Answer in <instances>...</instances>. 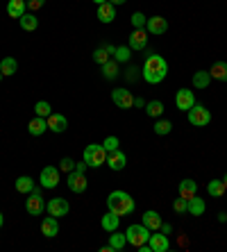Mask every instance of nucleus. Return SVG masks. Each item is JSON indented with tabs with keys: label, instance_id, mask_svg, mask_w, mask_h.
Segmentation results:
<instances>
[{
	"label": "nucleus",
	"instance_id": "nucleus-1",
	"mask_svg": "<svg viewBox=\"0 0 227 252\" xmlns=\"http://www.w3.org/2000/svg\"><path fill=\"white\" fill-rule=\"evenodd\" d=\"M141 75L148 84H159L166 80L168 75V62L162 57V55H148L146 64L141 68Z\"/></svg>",
	"mask_w": 227,
	"mask_h": 252
},
{
	"label": "nucleus",
	"instance_id": "nucleus-2",
	"mask_svg": "<svg viewBox=\"0 0 227 252\" xmlns=\"http://www.w3.org/2000/svg\"><path fill=\"white\" fill-rule=\"evenodd\" d=\"M107 209L114 211L116 216H130L134 211V200L130 193H125V191H111L109 195H107Z\"/></svg>",
	"mask_w": 227,
	"mask_h": 252
},
{
	"label": "nucleus",
	"instance_id": "nucleus-3",
	"mask_svg": "<svg viewBox=\"0 0 227 252\" xmlns=\"http://www.w3.org/2000/svg\"><path fill=\"white\" fill-rule=\"evenodd\" d=\"M82 161L91 168H100L102 164H107V150L102 143H91V146L84 148V155H82Z\"/></svg>",
	"mask_w": 227,
	"mask_h": 252
},
{
	"label": "nucleus",
	"instance_id": "nucleus-4",
	"mask_svg": "<svg viewBox=\"0 0 227 252\" xmlns=\"http://www.w3.org/2000/svg\"><path fill=\"white\" fill-rule=\"evenodd\" d=\"M125 236H128V243H132V248H141L143 243L150 241V229H148L143 223L130 225V227L125 229Z\"/></svg>",
	"mask_w": 227,
	"mask_h": 252
},
{
	"label": "nucleus",
	"instance_id": "nucleus-5",
	"mask_svg": "<svg viewBox=\"0 0 227 252\" xmlns=\"http://www.w3.org/2000/svg\"><path fill=\"white\" fill-rule=\"evenodd\" d=\"M25 211H28L30 216H41V214L46 211V202H43L41 191L36 187L28 193V200H25Z\"/></svg>",
	"mask_w": 227,
	"mask_h": 252
},
{
	"label": "nucleus",
	"instance_id": "nucleus-6",
	"mask_svg": "<svg viewBox=\"0 0 227 252\" xmlns=\"http://www.w3.org/2000/svg\"><path fill=\"white\" fill-rule=\"evenodd\" d=\"M187 116H189V123L195 125V127H204V125L211 123V112L204 105H193Z\"/></svg>",
	"mask_w": 227,
	"mask_h": 252
},
{
	"label": "nucleus",
	"instance_id": "nucleus-7",
	"mask_svg": "<svg viewBox=\"0 0 227 252\" xmlns=\"http://www.w3.org/2000/svg\"><path fill=\"white\" fill-rule=\"evenodd\" d=\"M46 211L55 218H62L70 211V205H68V200H64V198H53V200H48Z\"/></svg>",
	"mask_w": 227,
	"mask_h": 252
},
{
	"label": "nucleus",
	"instance_id": "nucleus-8",
	"mask_svg": "<svg viewBox=\"0 0 227 252\" xmlns=\"http://www.w3.org/2000/svg\"><path fill=\"white\" fill-rule=\"evenodd\" d=\"M66 182H68V189L73 193H84V191H87V184H89L84 173H80V170H75V168L68 173V180H66Z\"/></svg>",
	"mask_w": 227,
	"mask_h": 252
},
{
	"label": "nucleus",
	"instance_id": "nucleus-9",
	"mask_svg": "<svg viewBox=\"0 0 227 252\" xmlns=\"http://www.w3.org/2000/svg\"><path fill=\"white\" fill-rule=\"evenodd\" d=\"M111 100H114V105L121 107V109H132L134 107V98L128 89H114V91H111Z\"/></svg>",
	"mask_w": 227,
	"mask_h": 252
},
{
	"label": "nucleus",
	"instance_id": "nucleus-10",
	"mask_svg": "<svg viewBox=\"0 0 227 252\" xmlns=\"http://www.w3.org/2000/svg\"><path fill=\"white\" fill-rule=\"evenodd\" d=\"M175 105H177L180 112H189V109L195 105V95H193V91H189V89H180V91L175 94Z\"/></svg>",
	"mask_w": 227,
	"mask_h": 252
},
{
	"label": "nucleus",
	"instance_id": "nucleus-11",
	"mask_svg": "<svg viewBox=\"0 0 227 252\" xmlns=\"http://www.w3.org/2000/svg\"><path fill=\"white\" fill-rule=\"evenodd\" d=\"M146 30H148V34H155V36H162L168 32V21L163 16H150L148 18V23H146Z\"/></svg>",
	"mask_w": 227,
	"mask_h": 252
},
{
	"label": "nucleus",
	"instance_id": "nucleus-12",
	"mask_svg": "<svg viewBox=\"0 0 227 252\" xmlns=\"http://www.w3.org/2000/svg\"><path fill=\"white\" fill-rule=\"evenodd\" d=\"M59 184V168L55 166H46L41 170V187L43 189H55Z\"/></svg>",
	"mask_w": 227,
	"mask_h": 252
},
{
	"label": "nucleus",
	"instance_id": "nucleus-13",
	"mask_svg": "<svg viewBox=\"0 0 227 252\" xmlns=\"http://www.w3.org/2000/svg\"><path fill=\"white\" fill-rule=\"evenodd\" d=\"M148 246H150L152 252H168L170 243H168V236L163 234V232H155V234H150Z\"/></svg>",
	"mask_w": 227,
	"mask_h": 252
},
{
	"label": "nucleus",
	"instance_id": "nucleus-14",
	"mask_svg": "<svg viewBox=\"0 0 227 252\" xmlns=\"http://www.w3.org/2000/svg\"><path fill=\"white\" fill-rule=\"evenodd\" d=\"M132 50H146L148 46V30H134L130 34V43H128Z\"/></svg>",
	"mask_w": 227,
	"mask_h": 252
},
{
	"label": "nucleus",
	"instance_id": "nucleus-15",
	"mask_svg": "<svg viewBox=\"0 0 227 252\" xmlns=\"http://www.w3.org/2000/svg\"><path fill=\"white\" fill-rule=\"evenodd\" d=\"M41 232H43L46 239H55V236L59 234V220L55 216L43 218V220H41Z\"/></svg>",
	"mask_w": 227,
	"mask_h": 252
},
{
	"label": "nucleus",
	"instance_id": "nucleus-16",
	"mask_svg": "<svg viewBox=\"0 0 227 252\" xmlns=\"http://www.w3.org/2000/svg\"><path fill=\"white\" fill-rule=\"evenodd\" d=\"M46 121H48V129H53L57 134L66 132V127H68V121H66V116H62V114H50Z\"/></svg>",
	"mask_w": 227,
	"mask_h": 252
},
{
	"label": "nucleus",
	"instance_id": "nucleus-17",
	"mask_svg": "<svg viewBox=\"0 0 227 252\" xmlns=\"http://www.w3.org/2000/svg\"><path fill=\"white\" fill-rule=\"evenodd\" d=\"M125 164H128V157H125V153H121V150H114V153L107 155V166H109L111 170H123Z\"/></svg>",
	"mask_w": 227,
	"mask_h": 252
},
{
	"label": "nucleus",
	"instance_id": "nucleus-18",
	"mask_svg": "<svg viewBox=\"0 0 227 252\" xmlns=\"http://www.w3.org/2000/svg\"><path fill=\"white\" fill-rule=\"evenodd\" d=\"M28 132L32 136H41V134H46L48 132V121L43 116H36V118H32L28 123Z\"/></svg>",
	"mask_w": 227,
	"mask_h": 252
},
{
	"label": "nucleus",
	"instance_id": "nucleus-19",
	"mask_svg": "<svg viewBox=\"0 0 227 252\" xmlns=\"http://www.w3.org/2000/svg\"><path fill=\"white\" fill-rule=\"evenodd\" d=\"M177 191H180V198L191 200L193 195L198 193V182H193V180H182L180 187H177Z\"/></svg>",
	"mask_w": 227,
	"mask_h": 252
},
{
	"label": "nucleus",
	"instance_id": "nucleus-20",
	"mask_svg": "<svg viewBox=\"0 0 227 252\" xmlns=\"http://www.w3.org/2000/svg\"><path fill=\"white\" fill-rule=\"evenodd\" d=\"M98 18H100V23H111L116 18V7L111 5V2L98 5Z\"/></svg>",
	"mask_w": 227,
	"mask_h": 252
},
{
	"label": "nucleus",
	"instance_id": "nucleus-21",
	"mask_svg": "<svg viewBox=\"0 0 227 252\" xmlns=\"http://www.w3.org/2000/svg\"><path fill=\"white\" fill-rule=\"evenodd\" d=\"M118 223H121V216H116L114 211H107L105 216H102V220H100L102 229H105V232H109V234L118 229Z\"/></svg>",
	"mask_w": 227,
	"mask_h": 252
},
{
	"label": "nucleus",
	"instance_id": "nucleus-22",
	"mask_svg": "<svg viewBox=\"0 0 227 252\" xmlns=\"http://www.w3.org/2000/svg\"><path fill=\"white\" fill-rule=\"evenodd\" d=\"M25 9H28V2H25V0H9V2H7V14L12 18H21L25 14Z\"/></svg>",
	"mask_w": 227,
	"mask_h": 252
},
{
	"label": "nucleus",
	"instance_id": "nucleus-23",
	"mask_svg": "<svg viewBox=\"0 0 227 252\" xmlns=\"http://www.w3.org/2000/svg\"><path fill=\"white\" fill-rule=\"evenodd\" d=\"M162 216H159L157 211H146L143 214V225H146L148 229H152V232H157V229H162Z\"/></svg>",
	"mask_w": 227,
	"mask_h": 252
},
{
	"label": "nucleus",
	"instance_id": "nucleus-24",
	"mask_svg": "<svg viewBox=\"0 0 227 252\" xmlns=\"http://www.w3.org/2000/svg\"><path fill=\"white\" fill-rule=\"evenodd\" d=\"M211 80H221V82H227V62H216L209 68Z\"/></svg>",
	"mask_w": 227,
	"mask_h": 252
},
{
	"label": "nucleus",
	"instance_id": "nucleus-25",
	"mask_svg": "<svg viewBox=\"0 0 227 252\" xmlns=\"http://www.w3.org/2000/svg\"><path fill=\"white\" fill-rule=\"evenodd\" d=\"M128 246V236L125 234H121V232H111V236H109V248H111V252H118V250H123V248Z\"/></svg>",
	"mask_w": 227,
	"mask_h": 252
},
{
	"label": "nucleus",
	"instance_id": "nucleus-26",
	"mask_svg": "<svg viewBox=\"0 0 227 252\" xmlns=\"http://www.w3.org/2000/svg\"><path fill=\"white\" fill-rule=\"evenodd\" d=\"M18 23H21V28H23L25 32H34V30L39 28V18H36L34 14H28V12H25L23 16L18 18Z\"/></svg>",
	"mask_w": 227,
	"mask_h": 252
},
{
	"label": "nucleus",
	"instance_id": "nucleus-27",
	"mask_svg": "<svg viewBox=\"0 0 227 252\" xmlns=\"http://www.w3.org/2000/svg\"><path fill=\"white\" fill-rule=\"evenodd\" d=\"M204 209H207V205H204V200H202V198L193 195V198L189 200V209H187V211L191 214V216H202Z\"/></svg>",
	"mask_w": 227,
	"mask_h": 252
},
{
	"label": "nucleus",
	"instance_id": "nucleus-28",
	"mask_svg": "<svg viewBox=\"0 0 227 252\" xmlns=\"http://www.w3.org/2000/svg\"><path fill=\"white\" fill-rule=\"evenodd\" d=\"M209 84H211L209 70H198V73H193V87L195 89H207Z\"/></svg>",
	"mask_w": 227,
	"mask_h": 252
},
{
	"label": "nucleus",
	"instance_id": "nucleus-29",
	"mask_svg": "<svg viewBox=\"0 0 227 252\" xmlns=\"http://www.w3.org/2000/svg\"><path fill=\"white\" fill-rule=\"evenodd\" d=\"M225 184H223V180H211L209 184H207V193L211 195V198H223L225 195Z\"/></svg>",
	"mask_w": 227,
	"mask_h": 252
},
{
	"label": "nucleus",
	"instance_id": "nucleus-30",
	"mask_svg": "<svg viewBox=\"0 0 227 252\" xmlns=\"http://www.w3.org/2000/svg\"><path fill=\"white\" fill-rule=\"evenodd\" d=\"M0 70H2V75H5V77L14 75V73L18 70V62L14 57H5L2 62H0Z\"/></svg>",
	"mask_w": 227,
	"mask_h": 252
},
{
	"label": "nucleus",
	"instance_id": "nucleus-31",
	"mask_svg": "<svg viewBox=\"0 0 227 252\" xmlns=\"http://www.w3.org/2000/svg\"><path fill=\"white\" fill-rule=\"evenodd\" d=\"M146 114L150 118H159L163 114V102L162 100H150V102H146Z\"/></svg>",
	"mask_w": 227,
	"mask_h": 252
},
{
	"label": "nucleus",
	"instance_id": "nucleus-32",
	"mask_svg": "<svg viewBox=\"0 0 227 252\" xmlns=\"http://www.w3.org/2000/svg\"><path fill=\"white\" fill-rule=\"evenodd\" d=\"M32 189H34V180H32V177L21 175L16 180V191H18V193H30Z\"/></svg>",
	"mask_w": 227,
	"mask_h": 252
},
{
	"label": "nucleus",
	"instance_id": "nucleus-33",
	"mask_svg": "<svg viewBox=\"0 0 227 252\" xmlns=\"http://www.w3.org/2000/svg\"><path fill=\"white\" fill-rule=\"evenodd\" d=\"M102 75H105V80H114V77H118V62L116 59H109L107 64H102Z\"/></svg>",
	"mask_w": 227,
	"mask_h": 252
},
{
	"label": "nucleus",
	"instance_id": "nucleus-34",
	"mask_svg": "<svg viewBox=\"0 0 227 252\" xmlns=\"http://www.w3.org/2000/svg\"><path fill=\"white\" fill-rule=\"evenodd\" d=\"M34 112H36V116L48 118L50 114H53V107H50V102H46V100H39V102L34 105Z\"/></svg>",
	"mask_w": 227,
	"mask_h": 252
},
{
	"label": "nucleus",
	"instance_id": "nucleus-35",
	"mask_svg": "<svg viewBox=\"0 0 227 252\" xmlns=\"http://www.w3.org/2000/svg\"><path fill=\"white\" fill-rule=\"evenodd\" d=\"M130 57H132V48L130 46H118L116 53H114V59H116V62H130Z\"/></svg>",
	"mask_w": 227,
	"mask_h": 252
},
{
	"label": "nucleus",
	"instance_id": "nucleus-36",
	"mask_svg": "<svg viewBox=\"0 0 227 252\" xmlns=\"http://www.w3.org/2000/svg\"><path fill=\"white\" fill-rule=\"evenodd\" d=\"M170 129H173L170 121H157V123H155V134H159V136L170 134Z\"/></svg>",
	"mask_w": 227,
	"mask_h": 252
},
{
	"label": "nucleus",
	"instance_id": "nucleus-37",
	"mask_svg": "<svg viewBox=\"0 0 227 252\" xmlns=\"http://www.w3.org/2000/svg\"><path fill=\"white\" fill-rule=\"evenodd\" d=\"M146 23H148V18L143 12H134L132 14V25L134 30H146Z\"/></svg>",
	"mask_w": 227,
	"mask_h": 252
},
{
	"label": "nucleus",
	"instance_id": "nucleus-38",
	"mask_svg": "<svg viewBox=\"0 0 227 252\" xmlns=\"http://www.w3.org/2000/svg\"><path fill=\"white\" fill-rule=\"evenodd\" d=\"M94 62H96V64H100V66L107 64V62H109V53H107V50H105L102 46L96 48V53H94Z\"/></svg>",
	"mask_w": 227,
	"mask_h": 252
},
{
	"label": "nucleus",
	"instance_id": "nucleus-39",
	"mask_svg": "<svg viewBox=\"0 0 227 252\" xmlns=\"http://www.w3.org/2000/svg\"><path fill=\"white\" fill-rule=\"evenodd\" d=\"M102 146H105L107 155L114 153V150H118V146H121V141H118V136H107L105 141H102Z\"/></svg>",
	"mask_w": 227,
	"mask_h": 252
},
{
	"label": "nucleus",
	"instance_id": "nucleus-40",
	"mask_svg": "<svg viewBox=\"0 0 227 252\" xmlns=\"http://www.w3.org/2000/svg\"><path fill=\"white\" fill-rule=\"evenodd\" d=\"M173 209H175V214H187V209H189V200L177 198V200L173 202Z\"/></svg>",
	"mask_w": 227,
	"mask_h": 252
},
{
	"label": "nucleus",
	"instance_id": "nucleus-41",
	"mask_svg": "<svg viewBox=\"0 0 227 252\" xmlns=\"http://www.w3.org/2000/svg\"><path fill=\"white\" fill-rule=\"evenodd\" d=\"M73 168H75V161H73L70 157H64L62 161H59V170H68V173H70Z\"/></svg>",
	"mask_w": 227,
	"mask_h": 252
},
{
	"label": "nucleus",
	"instance_id": "nucleus-42",
	"mask_svg": "<svg viewBox=\"0 0 227 252\" xmlns=\"http://www.w3.org/2000/svg\"><path fill=\"white\" fill-rule=\"evenodd\" d=\"M125 80H128V82H136V80H139V68H136V66H130L128 73H125Z\"/></svg>",
	"mask_w": 227,
	"mask_h": 252
},
{
	"label": "nucleus",
	"instance_id": "nucleus-43",
	"mask_svg": "<svg viewBox=\"0 0 227 252\" xmlns=\"http://www.w3.org/2000/svg\"><path fill=\"white\" fill-rule=\"evenodd\" d=\"M25 2H28L30 9H39V7H43V2H46V0H25Z\"/></svg>",
	"mask_w": 227,
	"mask_h": 252
},
{
	"label": "nucleus",
	"instance_id": "nucleus-44",
	"mask_svg": "<svg viewBox=\"0 0 227 252\" xmlns=\"http://www.w3.org/2000/svg\"><path fill=\"white\" fill-rule=\"evenodd\" d=\"M162 232L166 236H170V232H173V227H170V225H166V223H162Z\"/></svg>",
	"mask_w": 227,
	"mask_h": 252
},
{
	"label": "nucleus",
	"instance_id": "nucleus-45",
	"mask_svg": "<svg viewBox=\"0 0 227 252\" xmlns=\"http://www.w3.org/2000/svg\"><path fill=\"white\" fill-rule=\"evenodd\" d=\"M75 170H80V173H84V170H87V164H84V161H82V164H75Z\"/></svg>",
	"mask_w": 227,
	"mask_h": 252
},
{
	"label": "nucleus",
	"instance_id": "nucleus-46",
	"mask_svg": "<svg viewBox=\"0 0 227 252\" xmlns=\"http://www.w3.org/2000/svg\"><path fill=\"white\" fill-rule=\"evenodd\" d=\"M134 107H146V102H143L141 98H134Z\"/></svg>",
	"mask_w": 227,
	"mask_h": 252
},
{
	"label": "nucleus",
	"instance_id": "nucleus-47",
	"mask_svg": "<svg viewBox=\"0 0 227 252\" xmlns=\"http://www.w3.org/2000/svg\"><path fill=\"white\" fill-rule=\"evenodd\" d=\"M102 48H105V50H107V53H109V55H114V53H116V48H114V46H109V43H107V46H102Z\"/></svg>",
	"mask_w": 227,
	"mask_h": 252
},
{
	"label": "nucleus",
	"instance_id": "nucleus-48",
	"mask_svg": "<svg viewBox=\"0 0 227 252\" xmlns=\"http://www.w3.org/2000/svg\"><path fill=\"white\" fill-rule=\"evenodd\" d=\"M109 2H111V5H114V7H116V5H125L128 0H109Z\"/></svg>",
	"mask_w": 227,
	"mask_h": 252
},
{
	"label": "nucleus",
	"instance_id": "nucleus-49",
	"mask_svg": "<svg viewBox=\"0 0 227 252\" xmlns=\"http://www.w3.org/2000/svg\"><path fill=\"white\" fill-rule=\"evenodd\" d=\"M218 220H221V223H227V214H218Z\"/></svg>",
	"mask_w": 227,
	"mask_h": 252
},
{
	"label": "nucleus",
	"instance_id": "nucleus-50",
	"mask_svg": "<svg viewBox=\"0 0 227 252\" xmlns=\"http://www.w3.org/2000/svg\"><path fill=\"white\" fill-rule=\"evenodd\" d=\"M96 5H102V2H109V0H94Z\"/></svg>",
	"mask_w": 227,
	"mask_h": 252
},
{
	"label": "nucleus",
	"instance_id": "nucleus-51",
	"mask_svg": "<svg viewBox=\"0 0 227 252\" xmlns=\"http://www.w3.org/2000/svg\"><path fill=\"white\" fill-rule=\"evenodd\" d=\"M223 184H225V189H227V175H225V177H223Z\"/></svg>",
	"mask_w": 227,
	"mask_h": 252
},
{
	"label": "nucleus",
	"instance_id": "nucleus-52",
	"mask_svg": "<svg viewBox=\"0 0 227 252\" xmlns=\"http://www.w3.org/2000/svg\"><path fill=\"white\" fill-rule=\"evenodd\" d=\"M2 220H5V218H2V214H0V227H2Z\"/></svg>",
	"mask_w": 227,
	"mask_h": 252
},
{
	"label": "nucleus",
	"instance_id": "nucleus-53",
	"mask_svg": "<svg viewBox=\"0 0 227 252\" xmlns=\"http://www.w3.org/2000/svg\"><path fill=\"white\" fill-rule=\"evenodd\" d=\"M0 80H2V70H0Z\"/></svg>",
	"mask_w": 227,
	"mask_h": 252
}]
</instances>
